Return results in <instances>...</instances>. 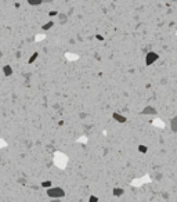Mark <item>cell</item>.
I'll list each match as a JSON object with an SVG mask.
<instances>
[{
  "mask_svg": "<svg viewBox=\"0 0 177 202\" xmlns=\"http://www.w3.org/2000/svg\"><path fill=\"white\" fill-rule=\"evenodd\" d=\"M123 188H114V195L115 197H120V195H123Z\"/></svg>",
  "mask_w": 177,
  "mask_h": 202,
  "instance_id": "cell-8",
  "label": "cell"
},
{
  "mask_svg": "<svg viewBox=\"0 0 177 202\" xmlns=\"http://www.w3.org/2000/svg\"><path fill=\"white\" fill-rule=\"evenodd\" d=\"M159 60V55L158 53H155V51H148L145 55V65L147 67H149V65H152L155 61H158Z\"/></svg>",
  "mask_w": 177,
  "mask_h": 202,
  "instance_id": "cell-3",
  "label": "cell"
},
{
  "mask_svg": "<svg viewBox=\"0 0 177 202\" xmlns=\"http://www.w3.org/2000/svg\"><path fill=\"white\" fill-rule=\"evenodd\" d=\"M89 202H98V198H97L96 195H90V198H89Z\"/></svg>",
  "mask_w": 177,
  "mask_h": 202,
  "instance_id": "cell-11",
  "label": "cell"
},
{
  "mask_svg": "<svg viewBox=\"0 0 177 202\" xmlns=\"http://www.w3.org/2000/svg\"><path fill=\"white\" fill-rule=\"evenodd\" d=\"M139 151L140 152H143V154H145L147 151H148V148H147L145 145H139Z\"/></svg>",
  "mask_w": 177,
  "mask_h": 202,
  "instance_id": "cell-10",
  "label": "cell"
},
{
  "mask_svg": "<svg viewBox=\"0 0 177 202\" xmlns=\"http://www.w3.org/2000/svg\"><path fill=\"white\" fill-rule=\"evenodd\" d=\"M38 53H35V54H33V55H32V57H31V58H29V61H28V62H29V64H32V62H33V61H35V60H36V58H38Z\"/></svg>",
  "mask_w": 177,
  "mask_h": 202,
  "instance_id": "cell-12",
  "label": "cell"
},
{
  "mask_svg": "<svg viewBox=\"0 0 177 202\" xmlns=\"http://www.w3.org/2000/svg\"><path fill=\"white\" fill-rule=\"evenodd\" d=\"M42 187H51V181H43Z\"/></svg>",
  "mask_w": 177,
  "mask_h": 202,
  "instance_id": "cell-13",
  "label": "cell"
},
{
  "mask_svg": "<svg viewBox=\"0 0 177 202\" xmlns=\"http://www.w3.org/2000/svg\"><path fill=\"white\" fill-rule=\"evenodd\" d=\"M4 145H6V144H4V141H3V140H0V148H1V147H4Z\"/></svg>",
  "mask_w": 177,
  "mask_h": 202,
  "instance_id": "cell-15",
  "label": "cell"
},
{
  "mask_svg": "<svg viewBox=\"0 0 177 202\" xmlns=\"http://www.w3.org/2000/svg\"><path fill=\"white\" fill-rule=\"evenodd\" d=\"M53 26H54V22H53V21H48L47 24L43 25V31H48V29H51Z\"/></svg>",
  "mask_w": 177,
  "mask_h": 202,
  "instance_id": "cell-7",
  "label": "cell"
},
{
  "mask_svg": "<svg viewBox=\"0 0 177 202\" xmlns=\"http://www.w3.org/2000/svg\"><path fill=\"white\" fill-rule=\"evenodd\" d=\"M170 129H172V132L177 133V116L172 118V121H170Z\"/></svg>",
  "mask_w": 177,
  "mask_h": 202,
  "instance_id": "cell-6",
  "label": "cell"
},
{
  "mask_svg": "<svg viewBox=\"0 0 177 202\" xmlns=\"http://www.w3.org/2000/svg\"><path fill=\"white\" fill-rule=\"evenodd\" d=\"M51 202H61L60 199H51Z\"/></svg>",
  "mask_w": 177,
  "mask_h": 202,
  "instance_id": "cell-17",
  "label": "cell"
},
{
  "mask_svg": "<svg viewBox=\"0 0 177 202\" xmlns=\"http://www.w3.org/2000/svg\"><path fill=\"white\" fill-rule=\"evenodd\" d=\"M11 72H13V71H11V67L6 65V67H4V75H6V76H10V75H11Z\"/></svg>",
  "mask_w": 177,
  "mask_h": 202,
  "instance_id": "cell-9",
  "label": "cell"
},
{
  "mask_svg": "<svg viewBox=\"0 0 177 202\" xmlns=\"http://www.w3.org/2000/svg\"><path fill=\"white\" fill-rule=\"evenodd\" d=\"M67 156L61 154V152H57V154H54V163L60 168V169H64L65 168V165H67Z\"/></svg>",
  "mask_w": 177,
  "mask_h": 202,
  "instance_id": "cell-2",
  "label": "cell"
},
{
  "mask_svg": "<svg viewBox=\"0 0 177 202\" xmlns=\"http://www.w3.org/2000/svg\"><path fill=\"white\" fill-rule=\"evenodd\" d=\"M112 118L115 119L116 122H119V123H125V122H126V116L118 114V112H114V114H112Z\"/></svg>",
  "mask_w": 177,
  "mask_h": 202,
  "instance_id": "cell-5",
  "label": "cell"
},
{
  "mask_svg": "<svg viewBox=\"0 0 177 202\" xmlns=\"http://www.w3.org/2000/svg\"><path fill=\"white\" fill-rule=\"evenodd\" d=\"M141 115H156V109L155 107H151V105H147L143 108L141 111Z\"/></svg>",
  "mask_w": 177,
  "mask_h": 202,
  "instance_id": "cell-4",
  "label": "cell"
},
{
  "mask_svg": "<svg viewBox=\"0 0 177 202\" xmlns=\"http://www.w3.org/2000/svg\"><path fill=\"white\" fill-rule=\"evenodd\" d=\"M60 20H61V22H64V21L67 20V15H65V14H60Z\"/></svg>",
  "mask_w": 177,
  "mask_h": 202,
  "instance_id": "cell-14",
  "label": "cell"
},
{
  "mask_svg": "<svg viewBox=\"0 0 177 202\" xmlns=\"http://www.w3.org/2000/svg\"><path fill=\"white\" fill-rule=\"evenodd\" d=\"M47 195L50 198H53V199H58V198L65 197V191L62 188H60V187H51V188L47 190Z\"/></svg>",
  "mask_w": 177,
  "mask_h": 202,
  "instance_id": "cell-1",
  "label": "cell"
},
{
  "mask_svg": "<svg viewBox=\"0 0 177 202\" xmlns=\"http://www.w3.org/2000/svg\"><path fill=\"white\" fill-rule=\"evenodd\" d=\"M31 4H40V1H29Z\"/></svg>",
  "mask_w": 177,
  "mask_h": 202,
  "instance_id": "cell-16",
  "label": "cell"
}]
</instances>
